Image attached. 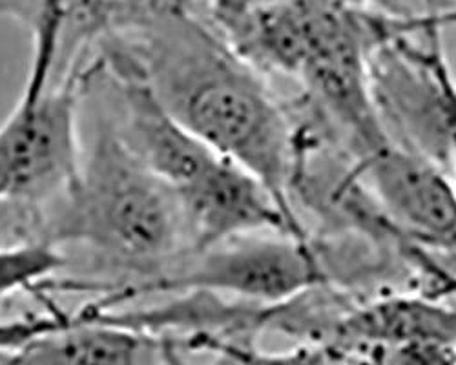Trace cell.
Here are the masks:
<instances>
[{
  "mask_svg": "<svg viewBox=\"0 0 456 365\" xmlns=\"http://www.w3.org/2000/svg\"><path fill=\"white\" fill-rule=\"evenodd\" d=\"M362 3H370V4H379V6H393L389 0H362Z\"/></svg>",
  "mask_w": 456,
  "mask_h": 365,
  "instance_id": "9a60e30c",
  "label": "cell"
},
{
  "mask_svg": "<svg viewBox=\"0 0 456 365\" xmlns=\"http://www.w3.org/2000/svg\"><path fill=\"white\" fill-rule=\"evenodd\" d=\"M55 203L43 239L57 247L90 248L150 278L188 252L175 192L128 149L106 116L97 118L77 174Z\"/></svg>",
  "mask_w": 456,
  "mask_h": 365,
  "instance_id": "7a4b0ae2",
  "label": "cell"
},
{
  "mask_svg": "<svg viewBox=\"0 0 456 365\" xmlns=\"http://www.w3.org/2000/svg\"><path fill=\"white\" fill-rule=\"evenodd\" d=\"M379 208L411 241L444 248L456 225L449 170L393 141L356 161Z\"/></svg>",
  "mask_w": 456,
  "mask_h": 365,
  "instance_id": "52a82bcc",
  "label": "cell"
},
{
  "mask_svg": "<svg viewBox=\"0 0 456 365\" xmlns=\"http://www.w3.org/2000/svg\"><path fill=\"white\" fill-rule=\"evenodd\" d=\"M159 276L118 287L123 302L150 295L207 290L252 304H281L330 285L316 238L243 236L186 254Z\"/></svg>",
  "mask_w": 456,
  "mask_h": 365,
  "instance_id": "3957f363",
  "label": "cell"
},
{
  "mask_svg": "<svg viewBox=\"0 0 456 365\" xmlns=\"http://www.w3.org/2000/svg\"><path fill=\"white\" fill-rule=\"evenodd\" d=\"M75 312H64L59 309H50L41 316H28L17 320H0V353L13 354L48 333L71 323Z\"/></svg>",
  "mask_w": 456,
  "mask_h": 365,
  "instance_id": "8fae6325",
  "label": "cell"
},
{
  "mask_svg": "<svg viewBox=\"0 0 456 365\" xmlns=\"http://www.w3.org/2000/svg\"><path fill=\"white\" fill-rule=\"evenodd\" d=\"M274 3L278 0H210V19L217 28Z\"/></svg>",
  "mask_w": 456,
  "mask_h": 365,
  "instance_id": "7c38bea8",
  "label": "cell"
},
{
  "mask_svg": "<svg viewBox=\"0 0 456 365\" xmlns=\"http://www.w3.org/2000/svg\"><path fill=\"white\" fill-rule=\"evenodd\" d=\"M175 198L186 231V254L252 234L311 236L305 225L292 219L256 175L224 156L177 191Z\"/></svg>",
  "mask_w": 456,
  "mask_h": 365,
  "instance_id": "8992f818",
  "label": "cell"
},
{
  "mask_svg": "<svg viewBox=\"0 0 456 365\" xmlns=\"http://www.w3.org/2000/svg\"><path fill=\"white\" fill-rule=\"evenodd\" d=\"M165 342H167V345H165L167 365H194V363H190V361L184 358L183 349H181L172 338L165 337ZM212 356H214V361H212L210 365H236L231 358H226V356H219V354H212Z\"/></svg>",
  "mask_w": 456,
  "mask_h": 365,
  "instance_id": "4fadbf2b",
  "label": "cell"
},
{
  "mask_svg": "<svg viewBox=\"0 0 456 365\" xmlns=\"http://www.w3.org/2000/svg\"><path fill=\"white\" fill-rule=\"evenodd\" d=\"M165 345V337L97 318L88 304L71 323L8 354L3 365H167Z\"/></svg>",
  "mask_w": 456,
  "mask_h": 365,
  "instance_id": "ba28073f",
  "label": "cell"
},
{
  "mask_svg": "<svg viewBox=\"0 0 456 365\" xmlns=\"http://www.w3.org/2000/svg\"><path fill=\"white\" fill-rule=\"evenodd\" d=\"M426 31L386 46L370 61V90L389 139L452 168L456 158V81L444 53L442 31Z\"/></svg>",
  "mask_w": 456,
  "mask_h": 365,
  "instance_id": "277c9868",
  "label": "cell"
},
{
  "mask_svg": "<svg viewBox=\"0 0 456 365\" xmlns=\"http://www.w3.org/2000/svg\"><path fill=\"white\" fill-rule=\"evenodd\" d=\"M175 342L183 351L226 356L236 365H354L344 349L325 344H299L294 349L273 353L261 351L256 342H226L216 338Z\"/></svg>",
  "mask_w": 456,
  "mask_h": 365,
  "instance_id": "30bf717a",
  "label": "cell"
},
{
  "mask_svg": "<svg viewBox=\"0 0 456 365\" xmlns=\"http://www.w3.org/2000/svg\"><path fill=\"white\" fill-rule=\"evenodd\" d=\"M452 174H454V187H456V158H454V163H452ZM436 250V248H435ZM438 250H445V252H452L456 254V225H454V231L451 234V238L447 239V243L444 245V248H438Z\"/></svg>",
  "mask_w": 456,
  "mask_h": 365,
  "instance_id": "5bb4252c",
  "label": "cell"
},
{
  "mask_svg": "<svg viewBox=\"0 0 456 365\" xmlns=\"http://www.w3.org/2000/svg\"><path fill=\"white\" fill-rule=\"evenodd\" d=\"M64 264L61 247L43 238L0 247V300L17 292H43Z\"/></svg>",
  "mask_w": 456,
  "mask_h": 365,
  "instance_id": "9c48e42d",
  "label": "cell"
},
{
  "mask_svg": "<svg viewBox=\"0 0 456 365\" xmlns=\"http://www.w3.org/2000/svg\"><path fill=\"white\" fill-rule=\"evenodd\" d=\"M88 71L77 68L39 93H22L0 125V203H53L77 174L81 99Z\"/></svg>",
  "mask_w": 456,
  "mask_h": 365,
  "instance_id": "5b68a950",
  "label": "cell"
},
{
  "mask_svg": "<svg viewBox=\"0 0 456 365\" xmlns=\"http://www.w3.org/2000/svg\"><path fill=\"white\" fill-rule=\"evenodd\" d=\"M118 36L168 112L214 152L256 175L301 223L289 198L292 116L263 73L214 24L203 22L190 3Z\"/></svg>",
  "mask_w": 456,
  "mask_h": 365,
  "instance_id": "6da1fadb",
  "label": "cell"
}]
</instances>
